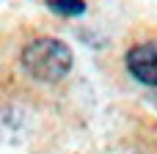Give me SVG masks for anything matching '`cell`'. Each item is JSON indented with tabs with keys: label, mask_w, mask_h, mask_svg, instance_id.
<instances>
[{
	"label": "cell",
	"mask_w": 157,
	"mask_h": 154,
	"mask_svg": "<svg viewBox=\"0 0 157 154\" xmlns=\"http://www.w3.org/2000/svg\"><path fill=\"white\" fill-rule=\"evenodd\" d=\"M72 50L66 41L41 36L22 47V69L39 83H58L72 72Z\"/></svg>",
	"instance_id": "1"
},
{
	"label": "cell",
	"mask_w": 157,
	"mask_h": 154,
	"mask_svg": "<svg viewBox=\"0 0 157 154\" xmlns=\"http://www.w3.org/2000/svg\"><path fill=\"white\" fill-rule=\"evenodd\" d=\"M44 6L52 14H61V17H80V14H86V0H44Z\"/></svg>",
	"instance_id": "3"
},
{
	"label": "cell",
	"mask_w": 157,
	"mask_h": 154,
	"mask_svg": "<svg viewBox=\"0 0 157 154\" xmlns=\"http://www.w3.org/2000/svg\"><path fill=\"white\" fill-rule=\"evenodd\" d=\"M124 63L138 83L157 88V41H144L130 47L124 55Z\"/></svg>",
	"instance_id": "2"
}]
</instances>
